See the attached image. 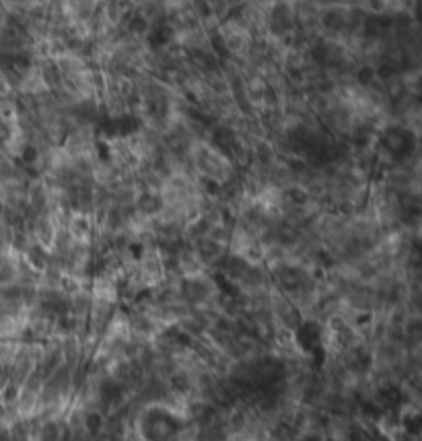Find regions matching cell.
<instances>
[{"label": "cell", "instance_id": "cell-1", "mask_svg": "<svg viewBox=\"0 0 422 441\" xmlns=\"http://www.w3.org/2000/svg\"><path fill=\"white\" fill-rule=\"evenodd\" d=\"M190 165L196 178L225 186L239 176L235 163L209 140H194L190 147Z\"/></svg>", "mask_w": 422, "mask_h": 441}, {"label": "cell", "instance_id": "cell-2", "mask_svg": "<svg viewBox=\"0 0 422 441\" xmlns=\"http://www.w3.org/2000/svg\"><path fill=\"white\" fill-rule=\"evenodd\" d=\"M218 35L227 48V56L233 60H243L253 44V33L247 29L239 17H227L218 25Z\"/></svg>", "mask_w": 422, "mask_h": 441}, {"label": "cell", "instance_id": "cell-3", "mask_svg": "<svg viewBox=\"0 0 422 441\" xmlns=\"http://www.w3.org/2000/svg\"><path fill=\"white\" fill-rule=\"evenodd\" d=\"M60 6L68 23H85L97 15L101 0H60Z\"/></svg>", "mask_w": 422, "mask_h": 441}, {"label": "cell", "instance_id": "cell-4", "mask_svg": "<svg viewBox=\"0 0 422 441\" xmlns=\"http://www.w3.org/2000/svg\"><path fill=\"white\" fill-rule=\"evenodd\" d=\"M52 62L58 68L62 79H74V77L87 74L91 70V66L87 64V60H85L79 52H70V50L60 52L56 58H52Z\"/></svg>", "mask_w": 422, "mask_h": 441}, {"label": "cell", "instance_id": "cell-5", "mask_svg": "<svg viewBox=\"0 0 422 441\" xmlns=\"http://www.w3.org/2000/svg\"><path fill=\"white\" fill-rule=\"evenodd\" d=\"M19 116V103L15 91H0V124L15 126Z\"/></svg>", "mask_w": 422, "mask_h": 441}, {"label": "cell", "instance_id": "cell-6", "mask_svg": "<svg viewBox=\"0 0 422 441\" xmlns=\"http://www.w3.org/2000/svg\"><path fill=\"white\" fill-rule=\"evenodd\" d=\"M101 425H103V419H101V414L99 412H93V414H87V429L89 431H99L101 429Z\"/></svg>", "mask_w": 422, "mask_h": 441}]
</instances>
